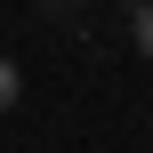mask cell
I'll return each mask as SVG.
<instances>
[{"mask_svg": "<svg viewBox=\"0 0 153 153\" xmlns=\"http://www.w3.org/2000/svg\"><path fill=\"white\" fill-rule=\"evenodd\" d=\"M129 40L153 56V0H137V8H129Z\"/></svg>", "mask_w": 153, "mask_h": 153, "instance_id": "1", "label": "cell"}, {"mask_svg": "<svg viewBox=\"0 0 153 153\" xmlns=\"http://www.w3.org/2000/svg\"><path fill=\"white\" fill-rule=\"evenodd\" d=\"M48 16H81V0H48Z\"/></svg>", "mask_w": 153, "mask_h": 153, "instance_id": "3", "label": "cell"}, {"mask_svg": "<svg viewBox=\"0 0 153 153\" xmlns=\"http://www.w3.org/2000/svg\"><path fill=\"white\" fill-rule=\"evenodd\" d=\"M16 97H24V73H16V65H8V56H0V113H8V105H16Z\"/></svg>", "mask_w": 153, "mask_h": 153, "instance_id": "2", "label": "cell"}]
</instances>
